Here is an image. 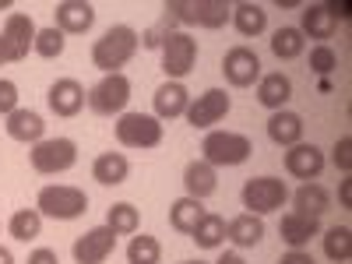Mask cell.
Segmentation results:
<instances>
[{
    "mask_svg": "<svg viewBox=\"0 0 352 264\" xmlns=\"http://www.w3.org/2000/svg\"><path fill=\"white\" fill-rule=\"evenodd\" d=\"M36 212L53 222H74L88 212V194L71 184H50L36 197Z\"/></svg>",
    "mask_w": 352,
    "mask_h": 264,
    "instance_id": "obj_2",
    "label": "cell"
},
{
    "mask_svg": "<svg viewBox=\"0 0 352 264\" xmlns=\"http://www.w3.org/2000/svg\"><path fill=\"white\" fill-rule=\"evenodd\" d=\"M222 74L232 88H250L261 81V56L250 46H232L222 56Z\"/></svg>",
    "mask_w": 352,
    "mask_h": 264,
    "instance_id": "obj_12",
    "label": "cell"
},
{
    "mask_svg": "<svg viewBox=\"0 0 352 264\" xmlns=\"http://www.w3.org/2000/svg\"><path fill=\"white\" fill-rule=\"evenodd\" d=\"M303 50H307V39H303V32L296 25H285L272 36V53L278 56V60H296Z\"/></svg>",
    "mask_w": 352,
    "mask_h": 264,
    "instance_id": "obj_31",
    "label": "cell"
},
{
    "mask_svg": "<svg viewBox=\"0 0 352 264\" xmlns=\"http://www.w3.org/2000/svg\"><path fill=\"white\" fill-rule=\"evenodd\" d=\"M324 162H328L324 152H320L314 141H300V144H292V148H285V173L303 180V184H314L317 176L324 173Z\"/></svg>",
    "mask_w": 352,
    "mask_h": 264,
    "instance_id": "obj_14",
    "label": "cell"
},
{
    "mask_svg": "<svg viewBox=\"0 0 352 264\" xmlns=\"http://www.w3.org/2000/svg\"><path fill=\"white\" fill-rule=\"evenodd\" d=\"M4 64H11V56H8V46H4V39H0V67Z\"/></svg>",
    "mask_w": 352,
    "mask_h": 264,
    "instance_id": "obj_46",
    "label": "cell"
},
{
    "mask_svg": "<svg viewBox=\"0 0 352 264\" xmlns=\"http://www.w3.org/2000/svg\"><path fill=\"white\" fill-rule=\"evenodd\" d=\"M131 78L120 71V74H102L99 85L88 88V96H85V106L99 113V116H120L127 113V102H131Z\"/></svg>",
    "mask_w": 352,
    "mask_h": 264,
    "instance_id": "obj_5",
    "label": "cell"
},
{
    "mask_svg": "<svg viewBox=\"0 0 352 264\" xmlns=\"http://www.w3.org/2000/svg\"><path fill=\"white\" fill-rule=\"evenodd\" d=\"M278 236L289 243V250H303L314 236H320V219H307V215L289 212L278 222Z\"/></svg>",
    "mask_w": 352,
    "mask_h": 264,
    "instance_id": "obj_19",
    "label": "cell"
},
{
    "mask_svg": "<svg viewBox=\"0 0 352 264\" xmlns=\"http://www.w3.org/2000/svg\"><path fill=\"white\" fill-rule=\"evenodd\" d=\"M184 190H187V197H197V201L212 197V194L219 190V176H215V166H208L204 159H194V162H187V169H184Z\"/></svg>",
    "mask_w": 352,
    "mask_h": 264,
    "instance_id": "obj_22",
    "label": "cell"
},
{
    "mask_svg": "<svg viewBox=\"0 0 352 264\" xmlns=\"http://www.w3.org/2000/svg\"><path fill=\"white\" fill-rule=\"evenodd\" d=\"M268 138L278 144V148H292V144L303 141V116L292 109H278L268 116Z\"/></svg>",
    "mask_w": 352,
    "mask_h": 264,
    "instance_id": "obj_21",
    "label": "cell"
},
{
    "mask_svg": "<svg viewBox=\"0 0 352 264\" xmlns=\"http://www.w3.org/2000/svg\"><path fill=\"white\" fill-rule=\"evenodd\" d=\"M240 201H243V208L250 215H272L289 201V187H285V180H278V176H254V180L243 184Z\"/></svg>",
    "mask_w": 352,
    "mask_h": 264,
    "instance_id": "obj_9",
    "label": "cell"
},
{
    "mask_svg": "<svg viewBox=\"0 0 352 264\" xmlns=\"http://www.w3.org/2000/svg\"><path fill=\"white\" fill-rule=\"evenodd\" d=\"M204 219V204L197 201V197H176L173 204H169V226L176 229V232H184V236H190L194 232V226Z\"/></svg>",
    "mask_w": 352,
    "mask_h": 264,
    "instance_id": "obj_27",
    "label": "cell"
},
{
    "mask_svg": "<svg viewBox=\"0 0 352 264\" xmlns=\"http://www.w3.org/2000/svg\"><path fill=\"white\" fill-rule=\"evenodd\" d=\"M116 141L124 148H159L162 144V120H155L152 113H120L116 116Z\"/></svg>",
    "mask_w": 352,
    "mask_h": 264,
    "instance_id": "obj_6",
    "label": "cell"
},
{
    "mask_svg": "<svg viewBox=\"0 0 352 264\" xmlns=\"http://www.w3.org/2000/svg\"><path fill=\"white\" fill-rule=\"evenodd\" d=\"M127 176H131V162L120 152H102L92 162V180L102 187H120V184H127Z\"/></svg>",
    "mask_w": 352,
    "mask_h": 264,
    "instance_id": "obj_24",
    "label": "cell"
},
{
    "mask_svg": "<svg viewBox=\"0 0 352 264\" xmlns=\"http://www.w3.org/2000/svg\"><path fill=\"white\" fill-rule=\"evenodd\" d=\"M254 155V141L236 131H208L201 141V159L208 166H243Z\"/></svg>",
    "mask_w": 352,
    "mask_h": 264,
    "instance_id": "obj_3",
    "label": "cell"
},
{
    "mask_svg": "<svg viewBox=\"0 0 352 264\" xmlns=\"http://www.w3.org/2000/svg\"><path fill=\"white\" fill-rule=\"evenodd\" d=\"M28 162L39 176H56V173H67L78 162V144L71 138H43L39 144L28 148Z\"/></svg>",
    "mask_w": 352,
    "mask_h": 264,
    "instance_id": "obj_8",
    "label": "cell"
},
{
    "mask_svg": "<svg viewBox=\"0 0 352 264\" xmlns=\"http://www.w3.org/2000/svg\"><path fill=\"white\" fill-rule=\"evenodd\" d=\"M18 109V85L11 78H0V116H11Z\"/></svg>",
    "mask_w": 352,
    "mask_h": 264,
    "instance_id": "obj_39",
    "label": "cell"
},
{
    "mask_svg": "<svg viewBox=\"0 0 352 264\" xmlns=\"http://www.w3.org/2000/svg\"><path fill=\"white\" fill-rule=\"evenodd\" d=\"M335 67H338V53L328 43H320V46L310 50V71L314 74H331Z\"/></svg>",
    "mask_w": 352,
    "mask_h": 264,
    "instance_id": "obj_36",
    "label": "cell"
},
{
    "mask_svg": "<svg viewBox=\"0 0 352 264\" xmlns=\"http://www.w3.org/2000/svg\"><path fill=\"white\" fill-rule=\"evenodd\" d=\"M11 8V0H0V11H8Z\"/></svg>",
    "mask_w": 352,
    "mask_h": 264,
    "instance_id": "obj_47",
    "label": "cell"
},
{
    "mask_svg": "<svg viewBox=\"0 0 352 264\" xmlns=\"http://www.w3.org/2000/svg\"><path fill=\"white\" fill-rule=\"evenodd\" d=\"M0 264H14V254L8 247H0Z\"/></svg>",
    "mask_w": 352,
    "mask_h": 264,
    "instance_id": "obj_45",
    "label": "cell"
},
{
    "mask_svg": "<svg viewBox=\"0 0 352 264\" xmlns=\"http://www.w3.org/2000/svg\"><path fill=\"white\" fill-rule=\"evenodd\" d=\"M162 53V71H166V81H184L194 64H197V39L190 32H184V28H176V32H169L159 46Z\"/></svg>",
    "mask_w": 352,
    "mask_h": 264,
    "instance_id": "obj_7",
    "label": "cell"
},
{
    "mask_svg": "<svg viewBox=\"0 0 352 264\" xmlns=\"http://www.w3.org/2000/svg\"><path fill=\"white\" fill-rule=\"evenodd\" d=\"M85 85L78 78H56L50 85V92H46V102L56 116H64V120H71V116H78L85 109Z\"/></svg>",
    "mask_w": 352,
    "mask_h": 264,
    "instance_id": "obj_16",
    "label": "cell"
},
{
    "mask_svg": "<svg viewBox=\"0 0 352 264\" xmlns=\"http://www.w3.org/2000/svg\"><path fill=\"white\" fill-rule=\"evenodd\" d=\"M190 240H194L201 250L222 247V243H226V219L215 215V212H204V219H201V222L194 226V232H190Z\"/></svg>",
    "mask_w": 352,
    "mask_h": 264,
    "instance_id": "obj_29",
    "label": "cell"
},
{
    "mask_svg": "<svg viewBox=\"0 0 352 264\" xmlns=\"http://www.w3.org/2000/svg\"><path fill=\"white\" fill-rule=\"evenodd\" d=\"M232 109V99H229V92L226 88H208V92H201L197 99H190V106H187V124L190 127H197V131H212L222 116Z\"/></svg>",
    "mask_w": 352,
    "mask_h": 264,
    "instance_id": "obj_10",
    "label": "cell"
},
{
    "mask_svg": "<svg viewBox=\"0 0 352 264\" xmlns=\"http://www.w3.org/2000/svg\"><path fill=\"white\" fill-rule=\"evenodd\" d=\"M289 99H292V81H289V74H282V71L261 74V81H257V102H261L264 109L278 113V109H285Z\"/></svg>",
    "mask_w": 352,
    "mask_h": 264,
    "instance_id": "obj_20",
    "label": "cell"
},
{
    "mask_svg": "<svg viewBox=\"0 0 352 264\" xmlns=\"http://www.w3.org/2000/svg\"><path fill=\"white\" fill-rule=\"evenodd\" d=\"M320 240H324V257H328V261L345 264V261L352 257V229H349V226H331Z\"/></svg>",
    "mask_w": 352,
    "mask_h": 264,
    "instance_id": "obj_33",
    "label": "cell"
},
{
    "mask_svg": "<svg viewBox=\"0 0 352 264\" xmlns=\"http://www.w3.org/2000/svg\"><path fill=\"white\" fill-rule=\"evenodd\" d=\"M338 204L342 208H352V176H345V180L338 184Z\"/></svg>",
    "mask_w": 352,
    "mask_h": 264,
    "instance_id": "obj_42",
    "label": "cell"
},
{
    "mask_svg": "<svg viewBox=\"0 0 352 264\" xmlns=\"http://www.w3.org/2000/svg\"><path fill=\"white\" fill-rule=\"evenodd\" d=\"M96 25V8L88 0H60L53 8V28H60L64 36H85Z\"/></svg>",
    "mask_w": 352,
    "mask_h": 264,
    "instance_id": "obj_15",
    "label": "cell"
},
{
    "mask_svg": "<svg viewBox=\"0 0 352 264\" xmlns=\"http://www.w3.org/2000/svg\"><path fill=\"white\" fill-rule=\"evenodd\" d=\"M113 250H116V232L109 226H96V229L81 232L71 247L74 264H106Z\"/></svg>",
    "mask_w": 352,
    "mask_h": 264,
    "instance_id": "obj_13",
    "label": "cell"
},
{
    "mask_svg": "<svg viewBox=\"0 0 352 264\" xmlns=\"http://www.w3.org/2000/svg\"><path fill=\"white\" fill-rule=\"evenodd\" d=\"M36 21L28 18V14H21V11H11L8 14V21H4V28H0V39H4V46H8V56H11V64H18V60H25L28 53H32V46H36Z\"/></svg>",
    "mask_w": 352,
    "mask_h": 264,
    "instance_id": "obj_11",
    "label": "cell"
},
{
    "mask_svg": "<svg viewBox=\"0 0 352 264\" xmlns=\"http://www.w3.org/2000/svg\"><path fill=\"white\" fill-rule=\"evenodd\" d=\"M138 46H141V36L131 25H113L92 43V64L102 74H120V67H127L134 60Z\"/></svg>",
    "mask_w": 352,
    "mask_h": 264,
    "instance_id": "obj_1",
    "label": "cell"
},
{
    "mask_svg": "<svg viewBox=\"0 0 352 264\" xmlns=\"http://www.w3.org/2000/svg\"><path fill=\"white\" fill-rule=\"evenodd\" d=\"M215 264H247V261H243V257H240L236 250H226V254H222V257H219Z\"/></svg>",
    "mask_w": 352,
    "mask_h": 264,
    "instance_id": "obj_44",
    "label": "cell"
},
{
    "mask_svg": "<svg viewBox=\"0 0 352 264\" xmlns=\"http://www.w3.org/2000/svg\"><path fill=\"white\" fill-rule=\"evenodd\" d=\"M106 226L116 232V236H134L141 226V212L134 208L131 201H116L113 208L106 212Z\"/></svg>",
    "mask_w": 352,
    "mask_h": 264,
    "instance_id": "obj_30",
    "label": "cell"
},
{
    "mask_svg": "<svg viewBox=\"0 0 352 264\" xmlns=\"http://www.w3.org/2000/svg\"><path fill=\"white\" fill-rule=\"evenodd\" d=\"M180 264H204V261H180Z\"/></svg>",
    "mask_w": 352,
    "mask_h": 264,
    "instance_id": "obj_48",
    "label": "cell"
},
{
    "mask_svg": "<svg viewBox=\"0 0 352 264\" xmlns=\"http://www.w3.org/2000/svg\"><path fill=\"white\" fill-rule=\"evenodd\" d=\"M226 240H232L236 247H257V243L264 240V222H261V215L243 212V215H236V219H229V222H226Z\"/></svg>",
    "mask_w": 352,
    "mask_h": 264,
    "instance_id": "obj_26",
    "label": "cell"
},
{
    "mask_svg": "<svg viewBox=\"0 0 352 264\" xmlns=\"http://www.w3.org/2000/svg\"><path fill=\"white\" fill-rule=\"evenodd\" d=\"M278 264H317L307 250H289V254H282V261Z\"/></svg>",
    "mask_w": 352,
    "mask_h": 264,
    "instance_id": "obj_41",
    "label": "cell"
},
{
    "mask_svg": "<svg viewBox=\"0 0 352 264\" xmlns=\"http://www.w3.org/2000/svg\"><path fill=\"white\" fill-rule=\"evenodd\" d=\"M8 232L18 240V243H28V240H36L39 232H43V215L36 208H18L8 222Z\"/></svg>",
    "mask_w": 352,
    "mask_h": 264,
    "instance_id": "obj_32",
    "label": "cell"
},
{
    "mask_svg": "<svg viewBox=\"0 0 352 264\" xmlns=\"http://www.w3.org/2000/svg\"><path fill=\"white\" fill-rule=\"evenodd\" d=\"M324 8L331 11V18H335V21H338V18H349V11H352L349 4H324Z\"/></svg>",
    "mask_w": 352,
    "mask_h": 264,
    "instance_id": "obj_43",
    "label": "cell"
},
{
    "mask_svg": "<svg viewBox=\"0 0 352 264\" xmlns=\"http://www.w3.org/2000/svg\"><path fill=\"white\" fill-rule=\"evenodd\" d=\"M25 264H60V257H56V250H50V247H36Z\"/></svg>",
    "mask_w": 352,
    "mask_h": 264,
    "instance_id": "obj_40",
    "label": "cell"
},
{
    "mask_svg": "<svg viewBox=\"0 0 352 264\" xmlns=\"http://www.w3.org/2000/svg\"><path fill=\"white\" fill-rule=\"evenodd\" d=\"M152 102H155V120H176V116H184L187 113V106H190V92H187V85L184 81H162L159 88H155V96H152Z\"/></svg>",
    "mask_w": 352,
    "mask_h": 264,
    "instance_id": "obj_17",
    "label": "cell"
},
{
    "mask_svg": "<svg viewBox=\"0 0 352 264\" xmlns=\"http://www.w3.org/2000/svg\"><path fill=\"white\" fill-rule=\"evenodd\" d=\"M300 14H303V25H300L303 39L310 36V39H317V46H320V43H328V39L335 36L338 21L331 18V11H328L324 4H303Z\"/></svg>",
    "mask_w": 352,
    "mask_h": 264,
    "instance_id": "obj_23",
    "label": "cell"
},
{
    "mask_svg": "<svg viewBox=\"0 0 352 264\" xmlns=\"http://www.w3.org/2000/svg\"><path fill=\"white\" fill-rule=\"evenodd\" d=\"M64 46H67V36L60 32V28H39L36 32V46H32V53H39L43 60H56V56L64 53Z\"/></svg>",
    "mask_w": 352,
    "mask_h": 264,
    "instance_id": "obj_35",
    "label": "cell"
},
{
    "mask_svg": "<svg viewBox=\"0 0 352 264\" xmlns=\"http://www.w3.org/2000/svg\"><path fill=\"white\" fill-rule=\"evenodd\" d=\"M331 162H335L345 176L352 173V138H349V134L335 141V148H331Z\"/></svg>",
    "mask_w": 352,
    "mask_h": 264,
    "instance_id": "obj_38",
    "label": "cell"
},
{
    "mask_svg": "<svg viewBox=\"0 0 352 264\" xmlns=\"http://www.w3.org/2000/svg\"><path fill=\"white\" fill-rule=\"evenodd\" d=\"M292 204H296V215H307V219H320L328 208H331V194L328 187H320V184H303L296 194H292Z\"/></svg>",
    "mask_w": 352,
    "mask_h": 264,
    "instance_id": "obj_25",
    "label": "cell"
},
{
    "mask_svg": "<svg viewBox=\"0 0 352 264\" xmlns=\"http://www.w3.org/2000/svg\"><path fill=\"white\" fill-rule=\"evenodd\" d=\"M162 261V243L148 232H134L131 243H127V264H159Z\"/></svg>",
    "mask_w": 352,
    "mask_h": 264,
    "instance_id": "obj_34",
    "label": "cell"
},
{
    "mask_svg": "<svg viewBox=\"0 0 352 264\" xmlns=\"http://www.w3.org/2000/svg\"><path fill=\"white\" fill-rule=\"evenodd\" d=\"M4 127H8V138H14V141H21V144H39L43 138H46V120L36 113V109H25V106H18L11 116H4Z\"/></svg>",
    "mask_w": 352,
    "mask_h": 264,
    "instance_id": "obj_18",
    "label": "cell"
},
{
    "mask_svg": "<svg viewBox=\"0 0 352 264\" xmlns=\"http://www.w3.org/2000/svg\"><path fill=\"white\" fill-rule=\"evenodd\" d=\"M162 11L176 25H197V28H222L232 18L226 0H166Z\"/></svg>",
    "mask_w": 352,
    "mask_h": 264,
    "instance_id": "obj_4",
    "label": "cell"
},
{
    "mask_svg": "<svg viewBox=\"0 0 352 264\" xmlns=\"http://www.w3.org/2000/svg\"><path fill=\"white\" fill-rule=\"evenodd\" d=\"M232 25H236V32L243 39H257L264 28H268V11H264L261 4H250V0H243V4L232 8Z\"/></svg>",
    "mask_w": 352,
    "mask_h": 264,
    "instance_id": "obj_28",
    "label": "cell"
},
{
    "mask_svg": "<svg viewBox=\"0 0 352 264\" xmlns=\"http://www.w3.org/2000/svg\"><path fill=\"white\" fill-rule=\"evenodd\" d=\"M176 28H180V25H176V21L162 11V21H159V25H152L148 32H141V46H144V50H159V46H162V39H166L169 32H176Z\"/></svg>",
    "mask_w": 352,
    "mask_h": 264,
    "instance_id": "obj_37",
    "label": "cell"
}]
</instances>
